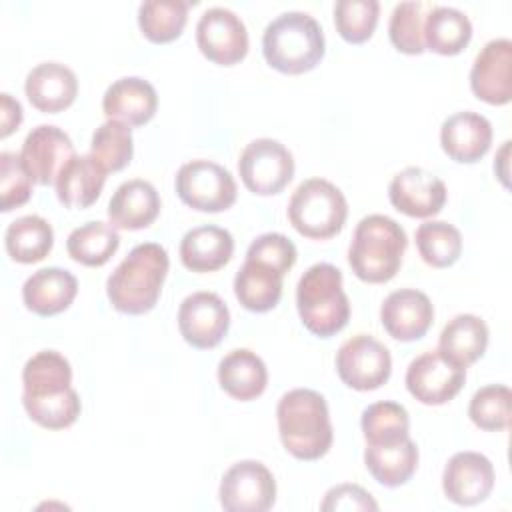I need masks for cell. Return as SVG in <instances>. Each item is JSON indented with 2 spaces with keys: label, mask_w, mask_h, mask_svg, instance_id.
<instances>
[{
  "label": "cell",
  "mask_w": 512,
  "mask_h": 512,
  "mask_svg": "<svg viewBox=\"0 0 512 512\" xmlns=\"http://www.w3.org/2000/svg\"><path fill=\"white\" fill-rule=\"evenodd\" d=\"M72 366L56 350L36 352L22 368V404L32 422L48 430H62L80 416V396L70 386Z\"/></svg>",
  "instance_id": "1"
},
{
  "label": "cell",
  "mask_w": 512,
  "mask_h": 512,
  "mask_svg": "<svg viewBox=\"0 0 512 512\" xmlns=\"http://www.w3.org/2000/svg\"><path fill=\"white\" fill-rule=\"evenodd\" d=\"M168 268L170 258L164 246L156 242L134 246L106 280L110 304L122 314L150 312L160 298Z\"/></svg>",
  "instance_id": "2"
},
{
  "label": "cell",
  "mask_w": 512,
  "mask_h": 512,
  "mask_svg": "<svg viewBox=\"0 0 512 512\" xmlns=\"http://www.w3.org/2000/svg\"><path fill=\"white\" fill-rule=\"evenodd\" d=\"M278 434L286 452L298 460H318L332 446V422L324 396L310 388L286 392L276 406Z\"/></svg>",
  "instance_id": "3"
},
{
  "label": "cell",
  "mask_w": 512,
  "mask_h": 512,
  "mask_svg": "<svg viewBox=\"0 0 512 512\" xmlns=\"http://www.w3.org/2000/svg\"><path fill=\"white\" fill-rule=\"evenodd\" d=\"M324 52L322 26L306 12H282L264 28L262 54L282 74H304L316 68Z\"/></svg>",
  "instance_id": "4"
},
{
  "label": "cell",
  "mask_w": 512,
  "mask_h": 512,
  "mask_svg": "<svg viewBox=\"0 0 512 512\" xmlns=\"http://www.w3.org/2000/svg\"><path fill=\"white\" fill-rule=\"evenodd\" d=\"M406 246V232L396 220L384 214H368L354 228L348 264L360 280L382 284L400 270Z\"/></svg>",
  "instance_id": "5"
},
{
  "label": "cell",
  "mask_w": 512,
  "mask_h": 512,
  "mask_svg": "<svg viewBox=\"0 0 512 512\" xmlns=\"http://www.w3.org/2000/svg\"><path fill=\"white\" fill-rule=\"evenodd\" d=\"M296 308L308 332L330 338L350 318V302L342 288V272L328 262L310 266L296 286Z\"/></svg>",
  "instance_id": "6"
},
{
  "label": "cell",
  "mask_w": 512,
  "mask_h": 512,
  "mask_svg": "<svg viewBox=\"0 0 512 512\" xmlns=\"http://www.w3.org/2000/svg\"><path fill=\"white\" fill-rule=\"evenodd\" d=\"M348 204L338 186L324 178L304 180L290 196L288 220L306 238L328 240L346 222Z\"/></svg>",
  "instance_id": "7"
},
{
  "label": "cell",
  "mask_w": 512,
  "mask_h": 512,
  "mask_svg": "<svg viewBox=\"0 0 512 512\" xmlns=\"http://www.w3.org/2000/svg\"><path fill=\"white\" fill-rule=\"evenodd\" d=\"M176 194L184 204L200 212H222L236 202L232 174L212 160H190L176 172Z\"/></svg>",
  "instance_id": "8"
},
{
  "label": "cell",
  "mask_w": 512,
  "mask_h": 512,
  "mask_svg": "<svg viewBox=\"0 0 512 512\" xmlns=\"http://www.w3.org/2000/svg\"><path fill=\"white\" fill-rule=\"evenodd\" d=\"M336 372L352 390H376L390 378L392 356L388 348L374 336L356 334L344 340L338 348Z\"/></svg>",
  "instance_id": "9"
},
{
  "label": "cell",
  "mask_w": 512,
  "mask_h": 512,
  "mask_svg": "<svg viewBox=\"0 0 512 512\" xmlns=\"http://www.w3.org/2000/svg\"><path fill=\"white\" fill-rule=\"evenodd\" d=\"M238 172L244 186L258 194H278L294 176V158L290 150L274 138H256L240 154Z\"/></svg>",
  "instance_id": "10"
},
{
  "label": "cell",
  "mask_w": 512,
  "mask_h": 512,
  "mask_svg": "<svg viewBox=\"0 0 512 512\" xmlns=\"http://www.w3.org/2000/svg\"><path fill=\"white\" fill-rule=\"evenodd\" d=\"M218 498L228 512H266L276 502V480L262 462L240 460L224 472Z\"/></svg>",
  "instance_id": "11"
},
{
  "label": "cell",
  "mask_w": 512,
  "mask_h": 512,
  "mask_svg": "<svg viewBox=\"0 0 512 512\" xmlns=\"http://www.w3.org/2000/svg\"><path fill=\"white\" fill-rule=\"evenodd\" d=\"M196 44L210 62L232 66L248 54V30L236 12L212 6L196 24Z\"/></svg>",
  "instance_id": "12"
},
{
  "label": "cell",
  "mask_w": 512,
  "mask_h": 512,
  "mask_svg": "<svg viewBox=\"0 0 512 512\" xmlns=\"http://www.w3.org/2000/svg\"><path fill=\"white\" fill-rule=\"evenodd\" d=\"M466 368L452 364L438 350L416 356L406 370V388L422 404L440 406L450 402L464 386Z\"/></svg>",
  "instance_id": "13"
},
{
  "label": "cell",
  "mask_w": 512,
  "mask_h": 512,
  "mask_svg": "<svg viewBox=\"0 0 512 512\" xmlns=\"http://www.w3.org/2000/svg\"><path fill=\"white\" fill-rule=\"evenodd\" d=\"M230 326V312L214 292H194L178 308V330L182 338L200 350L220 344Z\"/></svg>",
  "instance_id": "14"
},
{
  "label": "cell",
  "mask_w": 512,
  "mask_h": 512,
  "mask_svg": "<svg viewBox=\"0 0 512 512\" xmlns=\"http://www.w3.org/2000/svg\"><path fill=\"white\" fill-rule=\"evenodd\" d=\"M76 156L70 136L54 124H40L32 128L22 144V164L34 184H56L62 168Z\"/></svg>",
  "instance_id": "15"
},
{
  "label": "cell",
  "mask_w": 512,
  "mask_h": 512,
  "mask_svg": "<svg viewBox=\"0 0 512 512\" xmlns=\"http://www.w3.org/2000/svg\"><path fill=\"white\" fill-rule=\"evenodd\" d=\"M470 88L476 98L504 106L512 98V42L494 38L476 54L470 70Z\"/></svg>",
  "instance_id": "16"
},
{
  "label": "cell",
  "mask_w": 512,
  "mask_h": 512,
  "mask_svg": "<svg viewBox=\"0 0 512 512\" xmlns=\"http://www.w3.org/2000/svg\"><path fill=\"white\" fill-rule=\"evenodd\" d=\"M494 488L492 462L472 450L456 452L444 466L442 490L448 500L460 506H474L484 502Z\"/></svg>",
  "instance_id": "17"
},
{
  "label": "cell",
  "mask_w": 512,
  "mask_h": 512,
  "mask_svg": "<svg viewBox=\"0 0 512 512\" xmlns=\"http://www.w3.org/2000/svg\"><path fill=\"white\" fill-rule=\"evenodd\" d=\"M388 198L406 216L430 218L446 204V184L424 168L408 166L390 180Z\"/></svg>",
  "instance_id": "18"
},
{
  "label": "cell",
  "mask_w": 512,
  "mask_h": 512,
  "mask_svg": "<svg viewBox=\"0 0 512 512\" xmlns=\"http://www.w3.org/2000/svg\"><path fill=\"white\" fill-rule=\"evenodd\" d=\"M434 320L430 298L416 288H400L390 292L380 306V322L384 330L400 342L422 338Z\"/></svg>",
  "instance_id": "19"
},
{
  "label": "cell",
  "mask_w": 512,
  "mask_h": 512,
  "mask_svg": "<svg viewBox=\"0 0 512 512\" xmlns=\"http://www.w3.org/2000/svg\"><path fill=\"white\" fill-rule=\"evenodd\" d=\"M442 150L454 162H478L492 144V124L486 116L464 110L448 116L440 126Z\"/></svg>",
  "instance_id": "20"
},
{
  "label": "cell",
  "mask_w": 512,
  "mask_h": 512,
  "mask_svg": "<svg viewBox=\"0 0 512 512\" xmlns=\"http://www.w3.org/2000/svg\"><path fill=\"white\" fill-rule=\"evenodd\" d=\"M158 96L154 86L138 76H124L112 82L102 98V110L108 120L126 126H142L156 114Z\"/></svg>",
  "instance_id": "21"
},
{
  "label": "cell",
  "mask_w": 512,
  "mask_h": 512,
  "mask_svg": "<svg viewBox=\"0 0 512 512\" xmlns=\"http://www.w3.org/2000/svg\"><path fill=\"white\" fill-rule=\"evenodd\" d=\"M24 92L36 110L56 114L76 100L78 80L68 66L60 62H42L28 72Z\"/></svg>",
  "instance_id": "22"
},
{
  "label": "cell",
  "mask_w": 512,
  "mask_h": 512,
  "mask_svg": "<svg viewBox=\"0 0 512 512\" xmlns=\"http://www.w3.org/2000/svg\"><path fill=\"white\" fill-rule=\"evenodd\" d=\"M78 292V280L72 272L48 266L36 270L22 286L26 308L38 316H54L64 312Z\"/></svg>",
  "instance_id": "23"
},
{
  "label": "cell",
  "mask_w": 512,
  "mask_h": 512,
  "mask_svg": "<svg viewBox=\"0 0 512 512\" xmlns=\"http://www.w3.org/2000/svg\"><path fill=\"white\" fill-rule=\"evenodd\" d=\"M160 212L156 188L142 178L122 182L108 202V220L120 230H140L150 226Z\"/></svg>",
  "instance_id": "24"
},
{
  "label": "cell",
  "mask_w": 512,
  "mask_h": 512,
  "mask_svg": "<svg viewBox=\"0 0 512 512\" xmlns=\"http://www.w3.org/2000/svg\"><path fill=\"white\" fill-rule=\"evenodd\" d=\"M234 238L226 228L204 224L188 230L180 240V260L192 272H214L228 264Z\"/></svg>",
  "instance_id": "25"
},
{
  "label": "cell",
  "mask_w": 512,
  "mask_h": 512,
  "mask_svg": "<svg viewBox=\"0 0 512 512\" xmlns=\"http://www.w3.org/2000/svg\"><path fill=\"white\" fill-rule=\"evenodd\" d=\"M218 382L228 396L248 402L266 390L268 370L256 352L236 348L218 362Z\"/></svg>",
  "instance_id": "26"
},
{
  "label": "cell",
  "mask_w": 512,
  "mask_h": 512,
  "mask_svg": "<svg viewBox=\"0 0 512 512\" xmlns=\"http://www.w3.org/2000/svg\"><path fill=\"white\" fill-rule=\"evenodd\" d=\"M106 174L92 154H76L56 178V196L66 208H88L98 200Z\"/></svg>",
  "instance_id": "27"
},
{
  "label": "cell",
  "mask_w": 512,
  "mask_h": 512,
  "mask_svg": "<svg viewBox=\"0 0 512 512\" xmlns=\"http://www.w3.org/2000/svg\"><path fill=\"white\" fill-rule=\"evenodd\" d=\"M488 346V326L474 314H456L442 328L438 352L460 368H468L484 356Z\"/></svg>",
  "instance_id": "28"
},
{
  "label": "cell",
  "mask_w": 512,
  "mask_h": 512,
  "mask_svg": "<svg viewBox=\"0 0 512 512\" xmlns=\"http://www.w3.org/2000/svg\"><path fill=\"white\" fill-rule=\"evenodd\" d=\"M364 464L378 484L396 488L414 476L418 468V446L410 436L394 444H366Z\"/></svg>",
  "instance_id": "29"
},
{
  "label": "cell",
  "mask_w": 512,
  "mask_h": 512,
  "mask_svg": "<svg viewBox=\"0 0 512 512\" xmlns=\"http://www.w3.org/2000/svg\"><path fill=\"white\" fill-rule=\"evenodd\" d=\"M284 274L276 268L246 258L234 276V294L250 312H268L276 308L282 296Z\"/></svg>",
  "instance_id": "30"
},
{
  "label": "cell",
  "mask_w": 512,
  "mask_h": 512,
  "mask_svg": "<svg viewBox=\"0 0 512 512\" xmlns=\"http://www.w3.org/2000/svg\"><path fill=\"white\" fill-rule=\"evenodd\" d=\"M472 38V24L468 16L452 6H432L424 20V48L454 56L460 54Z\"/></svg>",
  "instance_id": "31"
},
{
  "label": "cell",
  "mask_w": 512,
  "mask_h": 512,
  "mask_svg": "<svg viewBox=\"0 0 512 512\" xmlns=\"http://www.w3.org/2000/svg\"><path fill=\"white\" fill-rule=\"evenodd\" d=\"M54 244L52 226L36 214L20 216L8 224L4 232V246L8 256L20 264H34L44 260Z\"/></svg>",
  "instance_id": "32"
},
{
  "label": "cell",
  "mask_w": 512,
  "mask_h": 512,
  "mask_svg": "<svg viewBox=\"0 0 512 512\" xmlns=\"http://www.w3.org/2000/svg\"><path fill=\"white\" fill-rule=\"evenodd\" d=\"M120 246V234L112 224L92 220L68 234V256L82 266H104Z\"/></svg>",
  "instance_id": "33"
},
{
  "label": "cell",
  "mask_w": 512,
  "mask_h": 512,
  "mask_svg": "<svg viewBox=\"0 0 512 512\" xmlns=\"http://www.w3.org/2000/svg\"><path fill=\"white\" fill-rule=\"evenodd\" d=\"M188 20V2L184 0H146L138 6V26L142 34L156 44L176 40Z\"/></svg>",
  "instance_id": "34"
},
{
  "label": "cell",
  "mask_w": 512,
  "mask_h": 512,
  "mask_svg": "<svg viewBox=\"0 0 512 512\" xmlns=\"http://www.w3.org/2000/svg\"><path fill=\"white\" fill-rule=\"evenodd\" d=\"M416 248L420 258L432 268H448L462 254V234L442 220H428L416 228Z\"/></svg>",
  "instance_id": "35"
},
{
  "label": "cell",
  "mask_w": 512,
  "mask_h": 512,
  "mask_svg": "<svg viewBox=\"0 0 512 512\" xmlns=\"http://www.w3.org/2000/svg\"><path fill=\"white\" fill-rule=\"evenodd\" d=\"M360 426L366 444H394L408 438L410 418L402 404L382 400L364 408Z\"/></svg>",
  "instance_id": "36"
},
{
  "label": "cell",
  "mask_w": 512,
  "mask_h": 512,
  "mask_svg": "<svg viewBox=\"0 0 512 512\" xmlns=\"http://www.w3.org/2000/svg\"><path fill=\"white\" fill-rule=\"evenodd\" d=\"M90 154L106 172H118L128 166L134 154L130 126L116 120H106L100 124L92 134Z\"/></svg>",
  "instance_id": "37"
},
{
  "label": "cell",
  "mask_w": 512,
  "mask_h": 512,
  "mask_svg": "<svg viewBox=\"0 0 512 512\" xmlns=\"http://www.w3.org/2000/svg\"><path fill=\"white\" fill-rule=\"evenodd\" d=\"M430 8L428 2H400L394 6L388 22V36L398 52L422 54L426 50L424 20Z\"/></svg>",
  "instance_id": "38"
},
{
  "label": "cell",
  "mask_w": 512,
  "mask_h": 512,
  "mask_svg": "<svg viewBox=\"0 0 512 512\" xmlns=\"http://www.w3.org/2000/svg\"><path fill=\"white\" fill-rule=\"evenodd\" d=\"M510 388L504 384H488L474 392L468 416L480 428L488 432H500L510 426Z\"/></svg>",
  "instance_id": "39"
},
{
  "label": "cell",
  "mask_w": 512,
  "mask_h": 512,
  "mask_svg": "<svg viewBox=\"0 0 512 512\" xmlns=\"http://www.w3.org/2000/svg\"><path fill=\"white\" fill-rule=\"evenodd\" d=\"M378 0H338L334 4V26L350 44L366 42L378 24Z\"/></svg>",
  "instance_id": "40"
},
{
  "label": "cell",
  "mask_w": 512,
  "mask_h": 512,
  "mask_svg": "<svg viewBox=\"0 0 512 512\" xmlns=\"http://www.w3.org/2000/svg\"><path fill=\"white\" fill-rule=\"evenodd\" d=\"M32 196V178L22 164L20 154H0V210L10 212L26 204Z\"/></svg>",
  "instance_id": "41"
},
{
  "label": "cell",
  "mask_w": 512,
  "mask_h": 512,
  "mask_svg": "<svg viewBox=\"0 0 512 512\" xmlns=\"http://www.w3.org/2000/svg\"><path fill=\"white\" fill-rule=\"evenodd\" d=\"M246 258L264 262V264L276 268L278 272L286 274L296 264L298 252H296L294 242L288 236H284L280 232H266V234H260L248 246Z\"/></svg>",
  "instance_id": "42"
},
{
  "label": "cell",
  "mask_w": 512,
  "mask_h": 512,
  "mask_svg": "<svg viewBox=\"0 0 512 512\" xmlns=\"http://www.w3.org/2000/svg\"><path fill=\"white\" fill-rule=\"evenodd\" d=\"M320 510H378L376 500L358 484H338L324 494Z\"/></svg>",
  "instance_id": "43"
},
{
  "label": "cell",
  "mask_w": 512,
  "mask_h": 512,
  "mask_svg": "<svg viewBox=\"0 0 512 512\" xmlns=\"http://www.w3.org/2000/svg\"><path fill=\"white\" fill-rule=\"evenodd\" d=\"M0 120H2V130H0V138L10 136L22 122V106L18 100H14L10 94L2 92L0 94Z\"/></svg>",
  "instance_id": "44"
},
{
  "label": "cell",
  "mask_w": 512,
  "mask_h": 512,
  "mask_svg": "<svg viewBox=\"0 0 512 512\" xmlns=\"http://www.w3.org/2000/svg\"><path fill=\"white\" fill-rule=\"evenodd\" d=\"M508 148H510V142L506 140L504 146L500 148L496 162H494V172L498 174V178L502 180L504 186H508Z\"/></svg>",
  "instance_id": "45"
}]
</instances>
